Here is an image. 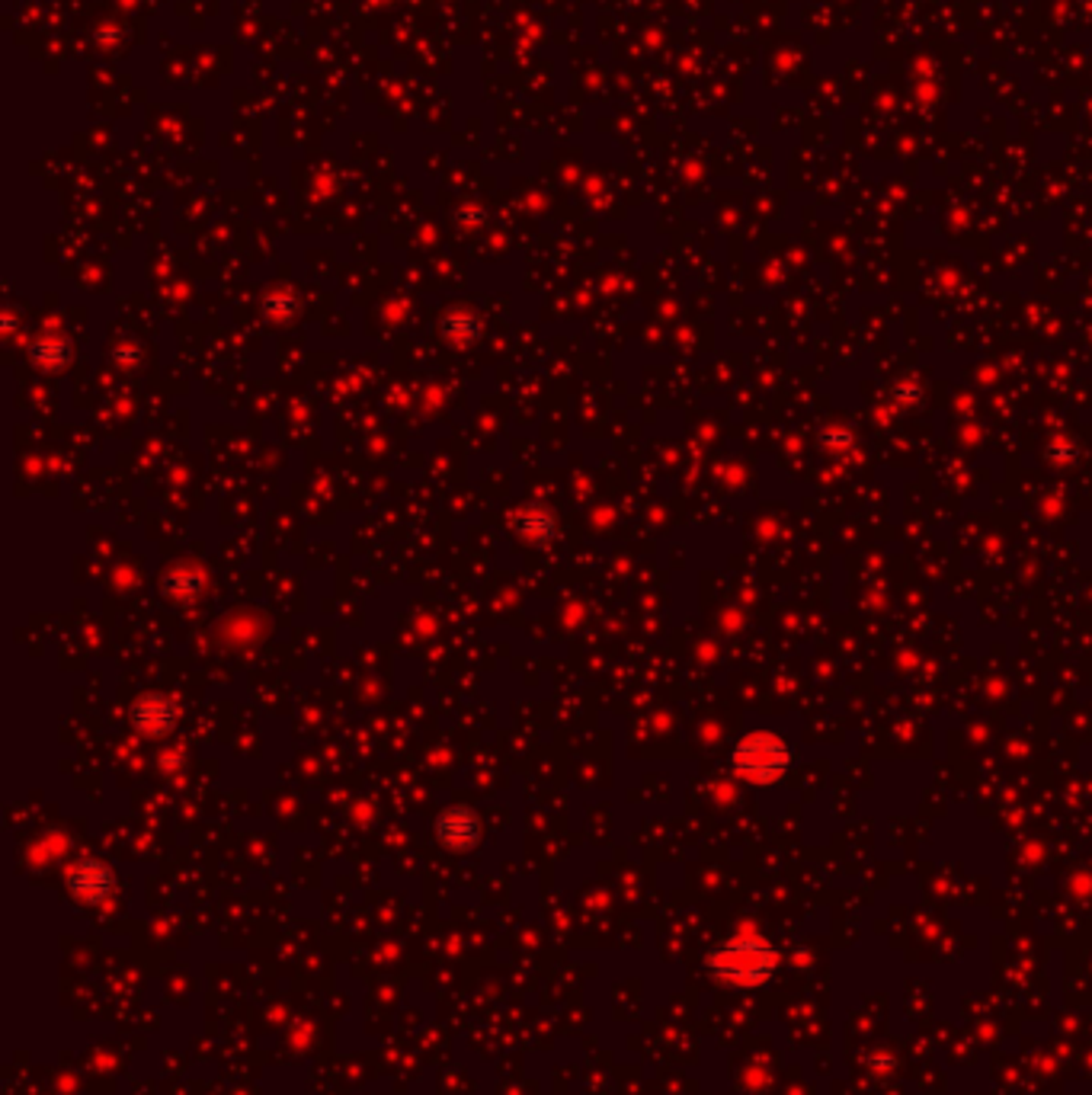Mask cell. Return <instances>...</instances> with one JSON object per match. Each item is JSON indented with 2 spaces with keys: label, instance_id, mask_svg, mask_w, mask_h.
<instances>
[{
  "label": "cell",
  "instance_id": "obj_3",
  "mask_svg": "<svg viewBox=\"0 0 1092 1095\" xmlns=\"http://www.w3.org/2000/svg\"><path fill=\"white\" fill-rule=\"evenodd\" d=\"M68 887H71L74 897H80V901L100 904V901H106L109 893H113L116 878H113V872H109L103 862L83 859V862H77L71 872H68Z\"/></svg>",
  "mask_w": 1092,
  "mask_h": 1095
},
{
  "label": "cell",
  "instance_id": "obj_6",
  "mask_svg": "<svg viewBox=\"0 0 1092 1095\" xmlns=\"http://www.w3.org/2000/svg\"><path fill=\"white\" fill-rule=\"evenodd\" d=\"M516 528L522 532L525 539L532 542H548L554 536V519L545 513V510H525L519 519H516Z\"/></svg>",
  "mask_w": 1092,
  "mask_h": 1095
},
{
  "label": "cell",
  "instance_id": "obj_4",
  "mask_svg": "<svg viewBox=\"0 0 1092 1095\" xmlns=\"http://www.w3.org/2000/svg\"><path fill=\"white\" fill-rule=\"evenodd\" d=\"M132 724L145 737H163L177 724V705L167 695H142L132 705Z\"/></svg>",
  "mask_w": 1092,
  "mask_h": 1095
},
{
  "label": "cell",
  "instance_id": "obj_8",
  "mask_svg": "<svg viewBox=\"0 0 1092 1095\" xmlns=\"http://www.w3.org/2000/svg\"><path fill=\"white\" fill-rule=\"evenodd\" d=\"M167 583H177V586H167V593H171V596H192L195 589L203 586V577H199V574L186 577V571H183V574L177 571V574L167 577Z\"/></svg>",
  "mask_w": 1092,
  "mask_h": 1095
},
{
  "label": "cell",
  "instance_id": "obj_5",
  "mask_svg": "<svg viewBox=\"0 0 1092 1095\" xmlns=\"http://www.w3.org/2000/svg\"><path fill=\"white\" fill-rule=\"evenodd\" d=\"M436 836L442 839V846L465 852L481 839V824H478V817H474V810L449 807V810H442V817L436 820Z\"/></svg>",
  "mask_w": 1092,
  "mask_h": 1095
},
{
  "label": "cell",
  "instance_id": "obj_7",
  "mask_svg": "<svg viewBox=\"0 0 1092 1095\" xmlns=\"http://www.w3.org/2000/svg\"><path fill=\"white\" fill-rule=\"evenodd\" d=\"M33 356H36L42 365H51V369H59V365L68 362V346H65L62 340H42V343H36Z\"/></svg>",
  "mask_w": 1092,
  "mask_h": 1095
},
{
  "label": "cell",
  "instance_id": "obj_9",
  "mask_svg": "<svg viewBox=\"0 0 1092 1095\" xmlns=\"http://www.w3.org/2000/svg\"><path fill=\"white\" fill-rule=\"evenodd\" d=\"M449 324H456V327H459V330H452V333H449L456 343H468V340H474V336L481 333V330H478V321H471L468 315H462V321H449Z\"/></svg>",
  "mask_w": 1092,
  "mask_h": 1095
},
{
  "label": "cell",
  "instance_id": "obj_1",
  "mask_svg": "<svg viewBox=\"0 0 1092 1095\" xmlns=\"http://www.w3.org/2000/svg\"><path fill=\"white\" fill-rule=\"evenodd\" d=\"M775 951L763 939H734L708 954V968L718 980L737 987H756L772 974Z\"/></svg>",
  "mask_w": 1092,
  "mask_h": 1095
},
{
  "label": "cell",
  "instance_id": "obj_2",
  "mask_svg": "<svg viewBox=\"0 0 1092 1095\" xmlns=\"http://www.w3.org/2000/svg\"><path fill=\"white\" fill-rule=\"evenodd\" d=\"M792 763L789 743L772 730H753L734 746V769L753 784H769L786 775Z\"/></svg>",
  "mask_w": 1092,
  "mask_h": 1095
}]
</instances>
